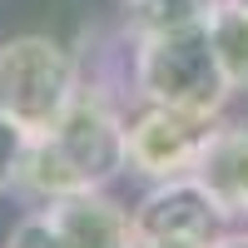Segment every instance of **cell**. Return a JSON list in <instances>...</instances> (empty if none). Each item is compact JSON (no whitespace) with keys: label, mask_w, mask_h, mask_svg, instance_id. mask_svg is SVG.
<instances>
[{"label":"cell","mask_w":248,"mask_h":248,"mask_svg":"<svg viewBox=\"0 0 248 248\" xmlns=\"http://www.w3.org/2000/svg\"><path fill=\"white\" fill-rule=\"evenodd\" d=\"M124 94L79 79V94L45 134L20 144L15 189L30 199H65L79 189H105L124 174Z\"/></svg>","instance_id":"6da1fadb"},{"label":"cell","mask_w":248,"mask_h":248,"mask_svg":"<svg viewBox=\"0 0 248 248\" xmlns=\"http://www.w3.org/2000/svg\"><path fill=\"white\" fill-rule=\"evenodd\" d=\"M129 90L139 105H164L179 114H199V119H218L233 94L214 60L209 25L129 35Z\"/></svg>","instance_id":"7a4b0ae2"},{"label":"cell","mask_w":248,"mask_h":248,"mask_svg":"<svg viewBox=\"0 0 248 248\" xmlns=\"http://www.w3.org/2000/svg\"><path fill=\"white\" fill-rule=\"evenodd\" d=\"M79 94V60L50 35H15L0 45V124L20 139L45 134Z\"/></svg>","instance_id":"3957f363"},{"label":"cell","mask_w":248,"mask_h":248,"mask_svg":"<svg viewBox=\"0 0 248 248\" xmlns=\"http://www.w3.org/2000/svg\"><path fill=\"white\" fill-rule=\"evenodd\" d=\"M229 218L233 214L189 174V179L154 184L129 209V229L134 243H149V248H214L229 233Z\"/></svg>","instance_id":"277c9868"},{"label":"cell","mask_w":248,"mask_h":248,"mask_svg":"<svg viewBox=\"0 0 248 248\" xmlns=\"http://www.w3.org/2000/svg\"><path fill=\"white\" fill-rule=\"evenodd\" d=\"M209 129H214V119L179 114V109H164V105H139L124 119V164L154 184L189 179L199 154H203Z\"/></svg>","instance_id":"5b68a950"},{"label":"cell","mask_w":248,"mask_h":248,"mask_svg":"<svg viewBox=\"0 0 248 248\" xmlns=\"http://www.w3.org/2000/svg\"><path fill=\"white\" fill-rule=\"evenodd\" d=\"M45 214L55 223V233L65 248H129V209L105 189H79L65 199H50Z\"/></svg>","instance_id":"8992f818"},{"label":"cell","mask_w":248,"mask_h":248,"mask_svg":"<svg viewBox=\"0 0 248 248\" xmlns=\"http://www.w3.org/2000/svg\"><path fill=\"white\" fill-rule=\"evenodd\" d=\"M194 179L209 189L233 218L248 214V124L238 119H214L209 139H203V154L194 164Z\"/></svg>","instance_id":"52a82bcc"},{"label":"cell","mask_w":248,"mask_h":248,"mask_svg":"<svg viewBox=\"0 0 248 248\" xmlns=\"http://www.w3.org/2000/svg\"><path fill=\"white\" fill-rule=\"evenodd\" d=\"M209 45L223 79H229L233 94H248V10L233 0H218L209 15Z\"/></svg>","instance_id":"ba28073f"},{"label":"cell","mask_w":248,"mask_h":248,"mask_svg":"<svg viewBox=\"0 0 248 248\" xmlns=\"http://www.w3.org/2000/svg\"><path fill=\"white\" fill-rule=\"evenodd\" d=\"M218 0H134L124 5V30L129 35H159V30H189V25H209Z\"/></svg>","instance_id":"9c48e42d"},{"label":"cell","mask_w":248,"mask_h":248,"mask_svg":"<svg viewBox=\"0 0 248 248\" xmlns=\"http://www.w3.org/2000/svg\"><path fill=\"white\" fill-rule=\"evenodd\" d=\"M5 248H65V243H60L50 214L40 209V214H25V218H20L15 229L5 233Z\"/></svg>","instance_id":"30bf717a"},{"label":"cell","mask_w":248,"mask_h":248,"mask_svg":"<svg viewBox=\"0 0 248 248\" xmlns=\"http://www.w3.org/2000/svg\"><path fill=\"white\" fill-rule=\"evenodd\" d=\"M20 144H25V139H20V134L10 129V124H0V194H5L10 184H15V164H20Z\"/></svg>","instance_id":"8fae6325"},{"label":"cell","mask_w":248,"mask_h":248,"mask_svg":"<svg viewBox=\"0 0 248 248\" xmlns=\"http://www.w3.org/2000/svg\"><path fill=\"white\" fill-rule=\"evenodd\" d=\"M214 248H248V229H243V233H233V229H229V233H223Z\"/></svg>","instance_id":"7c38bea8"},{"label":"cell","mask_w":248,"mask_h":248,"mask_svg":"<svg viewBox=\"0 0 248 248\" xmlns=\"http://www.w3.org/2000/svg\"><path fill=\"white\" fill-rule=\"evenodd\" d=\"M233 5H243V10H248V0H233Z\"/></svg>","instance_id":"4fadbf2b"},{"label":"cell","mask_w":248,"mask_h":248,"mask_svg":"<svg viewBox=\"0 0 248 248\" xmlns=\"http://www.w3.org/2000/svg\"><path fill=\"white\" fill-rule=\"evenodd\" d=\"M119 5H134V0H119Z\"/></svg>","instance_id":"5bb4252c"},{"label":"cell","mask_w":248,"mask_h":248,"mask_svg":"<svg viewBox=\"0 0 248 248\" xmlns=\"http://www.w3.org/2000/svg\"><path fill=\"white\" fill-rule=\"evenodd\" d=\"M243 218H248V214H243Z\"/></svg>","instance_id":"9a60e30c"}]
</instances>
